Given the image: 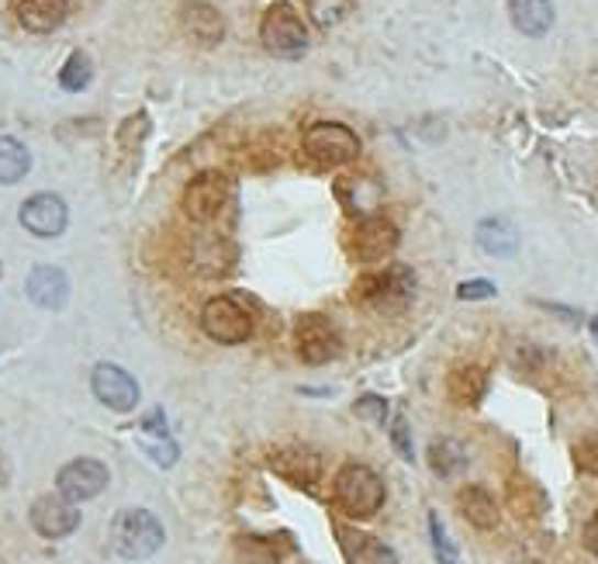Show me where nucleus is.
I'll list each match as a JSON object with an SVG mask.
<instances>
[{
    "mask_svg": "<svg viewBox=\"0 0 598 564\" xmlns=\"http://www.w3.org/2000/svg\"><path fill=\"white\" fill-rule=\"evenodd\" d=\"M416 298V274L405 264H391L385 270H370L353 285V301L364 305L374 316H401Z\"/></svg>",
    "mask_w": 598,
    "mask_h": 564,
    "instance_id": "1",
    "label": "nucleus"
},
{
    "mask_svg": "<svg viewBox=\"0 0 598 564\" xmlns=\"http://www.w3.org/2000/svg\"><path fill=\"white\" fill-rule=\"evenodd\" d=\"M332 496L353 520H370L385 506V478L367 464H343L336 482H332Z\"/></svg>",
    "mask_w": 598,
    "mask_h": 564,
    "instance_id": "2",
    "label": "nucleus"
},
{
    "mask_svg": "<svg viewBox=\"0 0 598 564\" xmlns=\"http://www.w3.org/2000/svg\"><path fill=\"white\" fill-rule=\"evenodd\" d=\"M163 523L150 509H122L111 523V548L125 561H146L163 548Z\"/></svg>",
    "mask_w": 598,
    "mask_h": 564,
    "instance_id": "3",
    "label": "nucleus"
},
{
    "mask_svg": "<svg viewBox=\"0 0 598 564\" xmlns=\"http://www.w3.org/2000/svg\"><path fill=\"white\" fill-rule=\"evenodd\" d=\"M259 38L280 59H301L308 53V29L287 0H277V4L267 8L259 21Z\"/></svg>",
    "mask_w": 598,
    "mask_h": 564,
    "instance_id": "4",
    "label": "nucleus"
},
{
    "mask_svg": "<svg viewBox=\"0 0 598 564\" xmlns=\"http://www.w3.org/2000/svg\"><path fill=\"white\" fill-rule=\"evenodd\" d=\"M304 156L319 167H343L361 156V139L343 122H315L301 139Z\"/></svg>",
    "mask_w": 598,
    "mask_h": 564,
    "instance_id": "5",
    "label": "nucleus"
},
{
    "mask_svg": "<svg viewBox=\"0 0 598 564\" xmlns=\"http://www.w3.org/2000/svg\"><path fill=\"white\" fill-rule=\"evenodd\" d=\"M295 350H298V357L312 367L336 361L340 350H343L340 329L332 325V319H325L319 312H308L295 325Z\"/></svg>",
    "mask_w": 598,
    "mask_h": 564,
    "instance_id": "6",
    "label": "nucleus"
},
{
    "mask_svg": "<svg viewBox=\"0 0 598 564\" xmlns=\"http://www.w3.org/2000/svg\"><path fill=\"white\" fill-rule=\"evenodd\" d=\"M201 325H204V333L214 343H225V346L246 343L253 336L250 312L235 298H229V295H219V298H211L204 305V309H201Z\"/></svg>",
    "mask_w": 598,
    "mask_h": 564,
    "instance_id": "7",
    "label": "nucleus"
},
{
    "mask_svg": "<svg viewBox=\"0 0 598 564\" xmlns=\"http://www.w3.org/2000/svg\"><path fill=\"white\" fill-rule=\"evenodd\" d=\"M232 195V180L222 170H201L184 191V211L195 222H211L225 208Z\"/></svg>",
    "mask_w": 598,
    "mask_h": 564,
    "instance_id": "8",
    "label": "nucleus"
},
{
    "mask_svg": "<svg viewBox=\"0 0 598 564\" xmlns=\"http://www.w3.org/2000/svg\"><path fill=\"white\" fill-rule=\"evenodd\" d=\"M56 488H59V496H66L69 502L98 499L101 491L108 488V467L101 461H93V457H77L56 475Z\"/></svg>",
    "mask_w": 598,
    "mask_h": 564,
    "instance_id": "9",
    "label": "nucleus"
},
{
    "mask_svg": "<svg viewBox=\"0 0 598 564\" xmlns=\"http://www.w3.org/2000/svg\"><path fill=\"white\" fill-rule=\"evenodd\" d=\"M90 388H93V395H98V402L114 409V412H132L139 406V381L118 364H98V367H93Z\"/></svg>",
    "mask_w": 598,
    "mask_h": 564,
    "instance_id": "10",
    "label": "nucleus"
},
{
    "mask_svg": "<svg viewBox=\"0 0 598 564\" xmlns=\"http://www.w3.org/2000/svg\"><path fill=\"white\" fill-rule=\"evenodd\" d=\"M29 520L45 540H63L80 527V509L66 496H38L29 509Z\"/></svg>",
    "mask_w": 598,
    "mask_h": 564,
    "instance_id": "11",
    "label": "nucleus"
},
{
    "mask_svg": "<svg viewBox=\"0 0 598 564\" xmlns=\"http://www.w3.org/2000/svg\"><path fill=\"white\" fill-rule=\"evenodd\" d=\"M398 240H401V232H398V225L391 219L367 215L353 232V256L361 264H377V261H385V256H391L398 250Z\"/></svg>",
    "mask_w": 598,
    "mask_h": 564,
    "instance_id": "12",
    "label": "nucleus"
},
{
    "mask_svg": "<svg viewBox=\"0 0 598 564\" xmlns=\"http://www.w3.org/2000/svg\"><path fill=\"white\" fill-rule=\"evenodd\" d=\"M66 219H69V211H66V201L59 195H35L21 204V225L38 240L59 236V232L66 229Z\"/></svg>",
    "mask_w": 598,
    "mask_h": 564,
    "instance_id": "13",
    "label": "nucleus"
},
{
    "mask_svg": "<svg viewBox=\"0 0 598 564\" xmlns=\"http://www.w3.org/2000/svg\"><path fill=\"white\" fill-rule=\"evenodd\" d=\"M270 467L298 488H312L322 475V457L308 446H280L270 454Z\"/></svg>",
    "mask_w": 598,
    "mask_h": 564,
    "instance_id": "14",
    "label": "nucleus"
},
{
    "mask_svg": "<svg viewBox=\"0 0 598 564\" xmlns=\"http://www.w3.org/2000/svg\"><path fill=\"white\" fill-rule=\"evenodd\" d=\"M336 540H340L346 564H398V554L388 544H380L377 537L356 530V527L336 523Z\"/></svg>",
    "mask_w": 598,
    "mask_h": 564,
    "instance_id": "15",
    "label": "nucleus"
},
{
    "mask_svg": "<svg viewBox=\"0 0 598 564\" xmlns=\"http://www.w3.org/2000/svg\"><path fill=\"white\" fill-rule=\"evenodd\" d=\"M180 25L198 45H219L225 38V18L219 8L204 4V0H190L180 8Z\"/></svg>",
    "mask_w": 598,
    "mask_h": 564,
    "instance_id": "16",
    "label": "nucleus"
},
{
    "mask_svg": "<svg viewBox=\"0 0 598 564\" xmlns=\"http://www.w3.org/2000/svg\"><path fill=\"white\" fill-rule=\"evenodd\" d=\"M29 298L38 305V309H63L66 298H69V280L59 267H49V264H38L32 274H29Z\"/></svg>",
    "mask_w": 598,
    "mask_h": 564,
    "instance_id": "17",
    "label": "nucleus"
},
{
    "mask_svg": "<svg viewBox=\"0 0 598 564\" xmlns=\"http://www.w3.org/2000/svg\"><path fill=\"white\" fill-rule=\"evenodd\" d=\"M14 14L21 29L35 35H49L66 21V0H14Z\"/></svg>",
    "mask_w": 598,
    "mask_h": 564,
    "instance_id": "18",
    "label": "nucleus"
},
{
    "mask_svg": "<svg viewBox=\"0 0 598 564\" xmlns=\"http://www.w3.org/2000/svg\"><path fill=\"white\" fill-rule=\"evenodd\" d=\"M446 391L450 398L457 406H477L485 398L488 391V374L477 367V364H461V367H453L450 371V378H446Z\"/></svg>",
    "mask_w": 598,
    "mask_h": 564,
    "instance_id": "19",
    "label": "nucleus"
},
{
    "mask_svg": "<svg viewBox=\"0 0 598 564\" xmlns=\"http://www.w3.org/2000/svg\"><path fill=\"white\" fill-rule=\"evenodd\" d=\"M509 18L522 35H546L554 25V4L550 0H509Z\"/></svg>",
    "mask_w": 598,
    "mask_h": 564,
    "instance_id": "20",
    "label": "nucleus"
},
{
    "mask_svg": "<svg viewBox=\"0 0 598 564\" xmlns=\"http://www.w3.org/2000/svg\"><path fill=\"white\" fill-rule=\"evenodd\" d=\"M457 506H461L464 520L470 527H477V530H495L498 527V506H495V496H491L488 488H481V485L461 488Z\"/></svg>",
    "mask_w": 598,
    "mask_h": 564,
    "instance_id": "21",
    "label": "nucleus"
},
{
    "mask_svg": "<svg viewBox=\"0 0 598 564\" xmlns=\"http://www.w3.org/2000/svg\"><path fill=\"white\" fill-rule=\"evenodd\" d=\"M336 198L343 201L350 215L367 219L380 208V187L370 180H361V177H343V180H336Z\"/></svg>",
    "mask_w": 598,
    "mask_h": 564,
    "instance_id": "22",
    "label": "nucleus"
},
{
    "mask_svg": "<svg viewBox=\"0 0 598 564\" xmlns=\"http://www.w3.org/2000/svg\"><path fill=\"white\" fill-rule=\"evenodd\" d=\"M284 551H287L284 537H263V533L235 537V561L239 564H280Z\"/></svg>",
    "mask_w": 598,
    "mask_h": 564,
    "instance_id": "23",
    "label": "nucleus"
},
{
    "mask_svg": "<svg viewBox=\"0 0 598 564\" xmlns=\"http://www.w3.org/2000/svg\"><path fill=\"white\" fill-rule=\"evenodd\" d=\"M509 506H512V512L519 516V520H540L550 502H546V491L533 478L516 475L509 482Z\"/></svg>",
    "mask_w": 598,
    "mask_h": 564,
    "instance_id": "24",
    "label": "nucleus"
},
{
    "mask_svg": "<svg viewBox=\"0 0 598 564\" xmlns=\"http://www.w3.org/2000/svg\"><path fill=\"white\" fill-rule=\"evenodd\" d=\"M477 246L488 256H512L519 250V232L509 219H485L477 225Z\"/></svg>",
    "mask_w": 598,
    "mask_h": 564,
    "instance_id": "25",
    "label": "nucleus"
},
{
    "mask_svg": "<svg viewBox=\"0 0 598 564\" xmlns=\"http://www.w3.org/2000/svg\"><path fill=\"white\" fill-rule=\"evenodd\" d=\"M464 464H467V451L461 440L440 436L429 443V467H433L440 478H453L457 472H464Z\"/></svg>",
    "mask_w": 598,
    "mask_h": 564,
    "instance_id": "26",
    "label": "nucleus"
},
{
    "mask_svg": "<svg viewBox=\"0 0 598 564\" xmlns=\"http://www.w3.org/2000/svg\"><path fill=\"white\" fill-rule=\"evenodd\" d=\"M32 170V156L29 150L11 135H0V184H18Z\"/></svg>",
    "mask_w": 598,
    "mask_h": 564,
    "instance_id": "27",
    "label": "nucleus"
},
{
    "mask_svg": "<svg viewBox=\"0 0 598 564\" xmlns=\"http://www.w3.org/2000/svg\"><path fill=\"white\" fill-rule=\"evenodd\" d=\"M90 80H93L90 56L87 53H69V59L59 69V87L69 90V93H80V90H87Z\"/></svg>",
    "mask_w": 598,
    "mask_h": 564,
    "instance_id": "28",
    "label": "nucleus"
},
{
    "mask_svg": "<svg viewBox=\"0 0 598 564\" xmlns=\"http://www.w3.org/2000/svg\"><path fill=\"white\" fill-rule=\"evenodd\" d=\"M353 0H308V14L319 29H336L340 21L350 14Z\"/></svg>",
    "mask_w": 598,
    "mask_h": 564,
    "instance_id": "29",
    "label": "nucleus"
},
{
    "mask_svg": "<svg viewBox=\"0 0 598 564\" xmlns=\"http://www.w3.org/2000/svg\"><path fill=\"white\" fill-rule=\"evenodd\" d=\"M429 537H433V551H436V561L440 564H457V544L450 540V533L440 523L436 512H429Z\"/></svg>",
    "mask_w": 598,
    "mask_h": 564,
    "instance_id": "30",
    "label": "nucleus"
},
{
    "mask_svg": "<svg viewBox=\"0 0 598 564\" xmlns=\"http://www.w3.org/2000/svg\"><path fill=\"white\" fill-rule=\"evenodd\" d=\"M571 457H574V467H578L582 475H598V436L595 433L582 436L578 443H574Z\"/></svg>",
    "mask_w": 598,
    "mask_h": 564,
    "instance_id": "31",
    "label": "nucleus"
},
{
    "mask_svg": "<svg viewBox=\"0 0 598 564\" xmlns=\"http://www.w3.org/2000/svg\"><path fill=\"white\" fill-rule=\"evenodd\" d=\"M142 451H146L159 467H174L177 464V443L170 436H146V433H142Z\"/></svg>",
    "mask_w": 598,
    "mask_h": 564,
    "instance_id": "32",
    "label": "nucleus"
},
{
    "mask_svg": "<svg viewBox=\"0 0 598 564\" xmlns=\"http://www.w3.org/2000/svg\"><path fill=\"white\" fill-rule=\"evenodd\" d=\"M391 443L401 461H416V446H412V433H409V419L395 416L391 419Z\"/></svg>",
    "mask_w": 598,
    "mask_h": 564,
    "instance_id": "33",
    "label": "nucleus"
},
{
    "mask_svg": "<svg viewBox=\"0 0 598 564\" xmlns=\"http://www.w3.org/2000/svg\"><path fill=\"white\" fill-rule=\"evenodd\" d=\"M353 412L361 419H367V422H385L388 419V402L380 395H364V398H356Z\"/></svg>",
    "mask_w": 598,
    "mask_h": 564,
    "instance_id": "34",
    "label": "nucleus"
},
{
    "mask_svg": "<svg viewBox=\"0 0 598 564\" xmlns=\"http://www.w3.org/2000/svg\"><path fill=\"white\" fill-rule=\"evenodd\" d=\"M146 132H150V119H146V111H139V114H132V119L122 125V146L125 150H135L142 139H146Z\"/></svg>",
    "mask_w": 598,
    "mask_h": 564,
    "instance_id": "35",
    "label": "nucleus"
},
{
    "mask_svg": "<svg viewBox=\"0 0 598 564\" xmlns=\"http://www.w3.org/2000/svg\"><path fill=\"white\" fill-rule=\"evenodd\" d=\"M457 295L464 301H481V298L495 295V285H491V280H464V285L457 288Z\"/></svg>",
    "mask_w": 598,
    "mask_h": 564,
    "instance_id": "36",
    "label": "nucleus"
},
{
    "mask_svg": "<svg viewBox=\"0 0 598 564\" xmlns=\"http://www.w3.org/2000/svg\"><path fill=\"white\" fill-rule=\"evenodd\" d=\"M582 540H585V548H588L591 554H598V509L591 512V520L585 523V533H582Z\"/></svg>",
    "mask_w": 598,
    "mask_h": 564,
    "instance_id": "37",
    "label": "nucleus"
},
{
    "mask_svg": "<svg viewBox=\"0 0 598 564\" xmlns=\"http://www.w3.org/2000/svg\"><path fill=\"white\" fill-rule=\"evenodd\" d=\"M591 333H595V336H598V316H595V319H591Z\"/></svg>",
    "mask_w": 598,
    "mask_h": 564,
    "instance_id": "38",
    "label": "nucleus"
}]
</instances>
